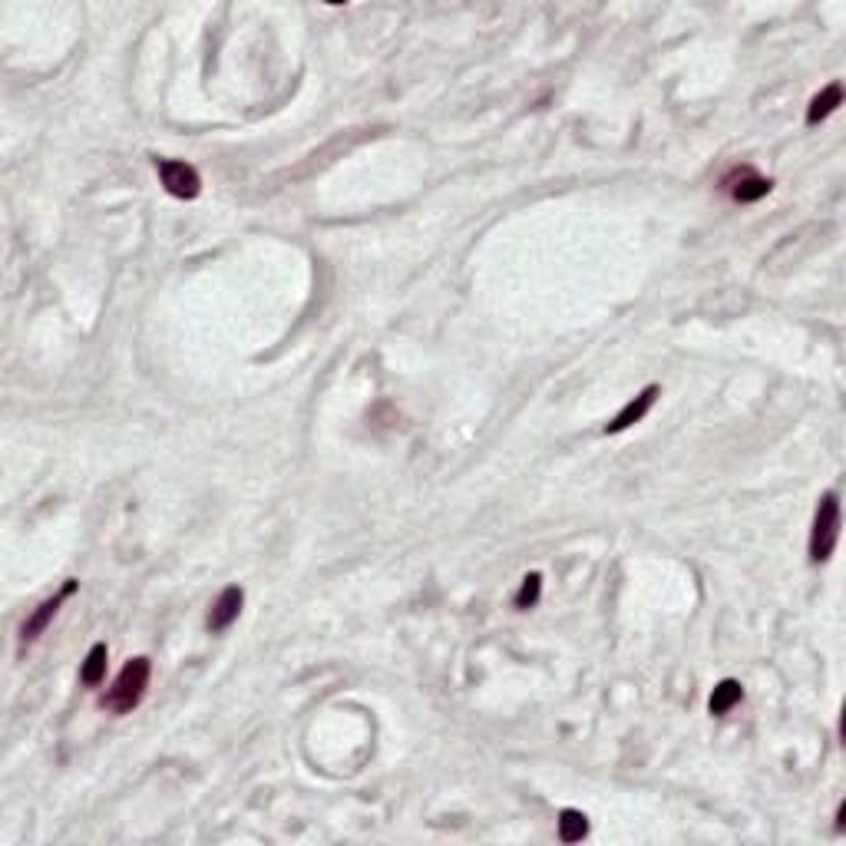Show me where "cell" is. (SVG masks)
<instances>
[{
    "label": "cell",
    "instance_id": "obj_1",
    "mask_svg": "<svg viewBox=\"0 0 846 846\" xmlns=\"http://www.w3.org/2000/svg\"><path fill=\"white\" fill-rule=\"evenodd\" d=\"M149 678H153V661H149L146 655L126 661L123 671L116 675V681H113L110 688H106L100 704H103L106 711H113V714H129L133 708H139V701L146 698Z\"/></svg>",
    "mask_w": 846,
    "mask_h": 846
},
{
    "label": "cell",
    "instance_id": "obj_2",
    "mask_svg": "<svg viewBox=\"0 0 846 846\" xmlns=\"http://www.w3.org/2000/svg\"><path fill=\"white\" fill-rule=\"evenodd\" d=\"M840 496L837 493H823L817 503V513H813V529H810V562H827L833 556L840 542Z\"/></svg>",
    "mask_w": 846,
    "mask_h": 846
},
{
    "label": "cell",
    "instance_id": "obj_3",
    "mask_svg": "<svg viewBox=\"0 0 846 846\" xmlns=\"http://www.w3.org/2000/svg\"><path fill=\"white\" fill-rule=\"evenodd\" d=\"M770 189H774V182H770L767 176H761L754 166H734L721 176V192L737 205L761 202L764 195H770Z\"/></svg>",
    "mask_w": 846,
    "mask_h": 846
},
{
    "label": "cell",
    "instance_id": "obj_4",
    "mask_svg": "<svg viewBox=\"0 0 846 846\" xmlns=\"http://www.w3.org/2000/svg\"><path fill=\"white\" fill-rule=\"evenodd\" d=\"M77 589H80V582H77V579H67V582H63V589H60L57 595H50V599H43V602L37 605V609L30 612L27 622L20 625V648L34 645L37 638H40L43 632H47L50 622H53V618H57V612L63 609V602H67L70 595L77 592Z\"/></svg>",
    "mask_w": 846,
    "mask_h": 846
},
{
    "label": "cell",
    "instance_id": "obj_5",
    "mask_svg": "<svg viewBox=\"0 0 846 846\" xmlns=\"http://www.w3.org/2000/svg\"><path fill=\"white\" fill-rule=\"evenodd\" d=\"M156 172H159V182L162 189H166L172 199H199L202 192V179L199 172H195L189 162H179V159H156Z\"/></svg>",
    "mask_w": 846,
    "mask_h": 846
},
{
    "label": "cell",
    "instance_id": "obj_6",
    "mask_svg": "<svg viewBox=\"0 0 846 846\" xmlns=\"http://www.w3.org/2000/svg\"><path fill=\"white\" fill-rule=\"evenodd\" d=\"M658 394H661V387L658 384H648L642 394H638L635 400H628V404L618 410V414L605 423L602 427V433L605 437H615V433H625L628 427H635V423H642L645 417H648V410L655 407V400H658Z\"/></svg>",
    "mask_w": 846,
    "mask_h": 846
},
{
    "label": "cell",
    "instance_id": "obj_7",
    "mask_svg": "<svg viewBox=\"0 0 846 846\" xmlns=\"http://www.w3.org/2000/svg\"><path fill=\"white\" fill-rule=\"evenodd\" d=\"M242 605H245V592L242 585H229V589L219 592V599L212 602L209 618H205V625H209V632H225V628H232L238 622V615H242Z\"/></svg>",
    "mask_w": 846,
    "mask_h": 846
},
{
    "label": "cell",
    "instance_id": "obj_8",
    "mask_svg": "<svg viewBox=\"0 0 846 846\" xmlns=\"http://www.w3.org/2000/svg\"><path fill=\"white\" fill-rule=\"evenodd\" d=\"M837 106H843V83H830V86H823V90L813 96L810 106H807V126H817L823 123L827 116L837 113Z\"/></svg>",
    "mask_w": 846,
    "mask_h": 846
},
{
    "label": "cell",
    "instance_id": "obj_9",
    "mask_svg": "<svg viewBox=\"0 0 846 846\" xmlns=\"http://www.w3.org/2000/svg\"><path fill=\"white\" fill-rule=\"evenodd\" d=\"M741 701H744V685H741V681H734V678H724L711 691L708 711L714 714V718H724V714H731Z\"/></svg>",
    "mask_w": 846,
    "mask_h": 846
},
{
    "label": "cell",
    "instance_id": "obj_10",
    "mask_svg": "<svg viewBox=\"0 0 846 846\" xmlns=\"http://www.w3.org/2000/svg\"><path fill=\"white\" fill-rule=\"evenodd\" d=\"M106 665H110V648H106V642H96L90 652H86L83 658V665H80V681L86 688H96V685H103V678H106Z\"/></svg>",
    "mask_w": 846,
    "mask_h": 846
},
{
    "label": "cell",
    "instance_id": "obj_11",
    "mask_svg": "<svg viewBox=\"0 0 846 846\" xmlns=\"http://www.w3.org/2000/svg\"><path fill=\"white\" fill-rule=\"evenodd\" d=\"M589 837V817L582 810L566 807L559 813V840L562 843H582Z\"/></svg>",
    "mask_w": 846,
    "mask_h": 846
},
{
    "label": "cell",
    "instance_id": "obj_12",
    "mask_svg": "<svg viewBox=\"0 0 846 846\" xmlns=\"http://www.w3.org/2000/svg\"><path fill=\"white\" fill-rule=\"evenodd\" d=\"M539 595H542V576L539 572H529V576L523 579V585H519L513 605L516 609H533V605L539 602Z\"/></svg>",
    "mask_w": 846,
    "mask_h": 846
},
{
    "label": "cell",
    "instance_id": "obj_13",
    "mask_svg": "<svg viewBox=\"0 0 846 846\" xmlns=\"http://www.w3.org/2000/svg\"><path fill=\"white\" fill-rule=\"evenodd\" d=\"M843 817H846V804H840V810H837V830H840V833H843V827H846Z\"/></svg>",
    "mask_w": 846,
    "mask_h": 846
}]
</instances>
